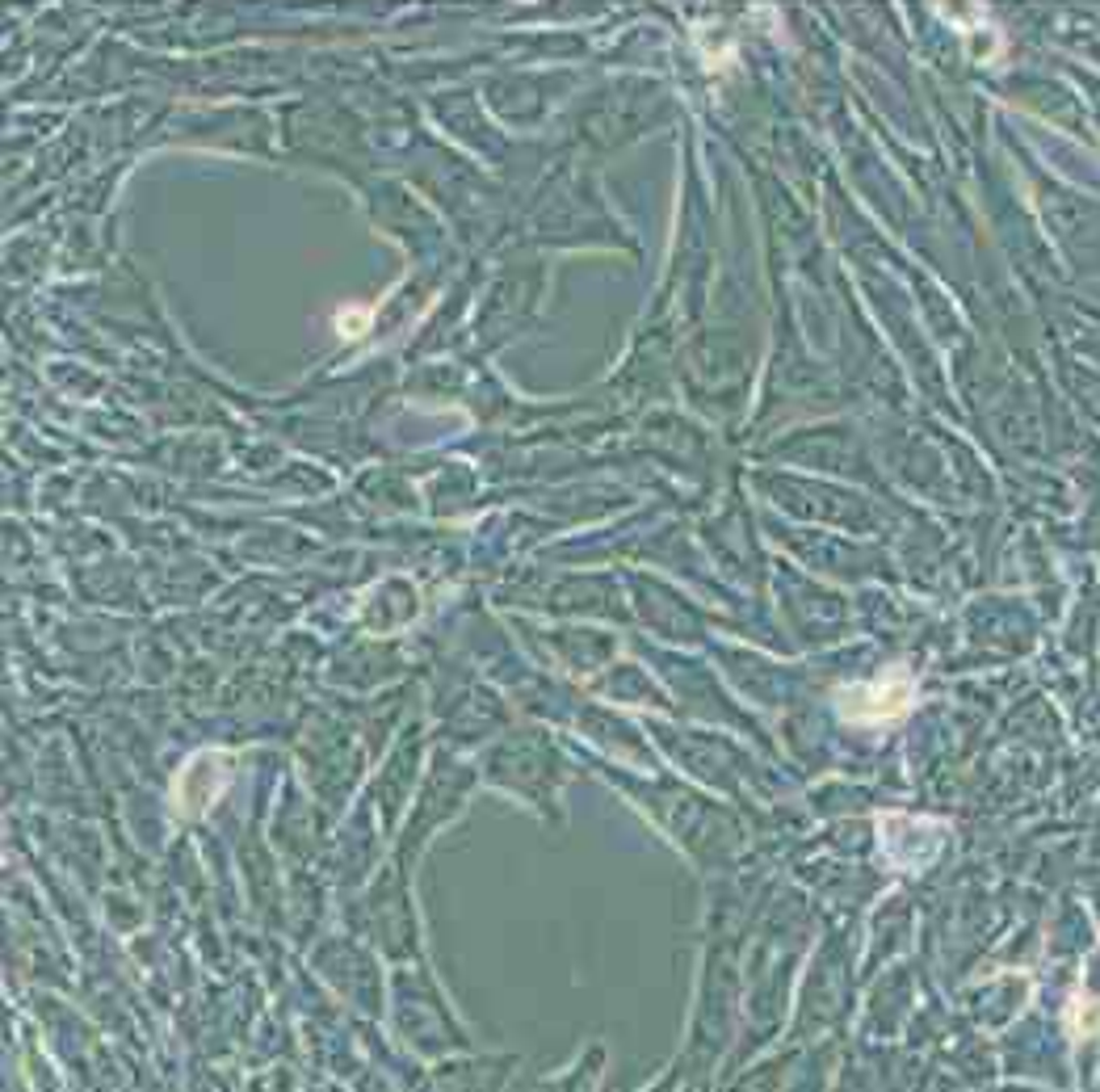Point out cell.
Segmentation results:
<instances>
[{"label":"cell","instance_id":"6da1fadb","mask_svg":"<svg viewBox=\"0 0 1100 1092\" xmlns=\"http://www.w3.org/2000/svg\"><path fill=\"white\" fill-rule=\"evenodd\" d=\"M912 693H916V685H912L908 673H886L882 681L844 689L836 707H840V715L848 723H890V719L908 715Z\"/></svg>","mask_w":1100,"mask_h":1092},{"label":"cell","instance_id":"7a4b0ae2","mask_svg":"<svg viewBox=\"0 0 1100 1092\" xmlns=\"http://www.w3.org/2000/svg\"><path fill=\"white\" fill-rule=\"evenodd\" d=\"M1067 1026H1071V1034H1076L1080 1042L1092 1038V1034H1100V1004L1088 1000V996L1071 1000V1008H1067Z\"/></svg>","mask_w":1100,"mask_h":1092}]
</instances>
